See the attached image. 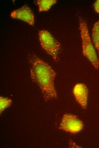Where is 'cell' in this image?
I'll return each instance as SVG.
<instances>
[{
	"instance_id": "52a82bcc",
	"label": "cell",
	"mask_w": 99,
	"mask_h": 148,
	"mask_svg": "<svg viewBox=\"0 0 99 148\" xmlns=\"http://www.w3.org/2000/svg\"><path fill=\"white\" fill-rule=\"evenodd\" d=\"M92 40L93 44L99 55V20L94 24L92 31Z\"/></svg>"
},
{
	"instance_id": "ba28073f",
	"label": "cell",
	"mask_w": 99,
	"mask_h": 148,
	"mask_svg": "<svg viewBox=\"0 0 99 148\" xmlns=\"http://www.w3.org/2000/svg\"><path fill=\"white\" fill-rule=\"evenodd\" d=\"M57 2L55 0H38L35 3L38 6L39 11L41 12L48 11Z\"/></svg>"
},
{
	"instance_id": "8992f818",
	"label": "cell",
	"mask_w": 99,
	"mask_h": 148,
	"mask_svg": "<svg viewBox=\"0 0 99 148\" xmlns=\"http://www.w3.org/2000/svg\"><path fill=\"white\" fill-rule=\"evenodd\" d=\"M73 92L75 100L84 109L86 108L88 90L86 85L83 83H78L75 85Z\"/></svg>"
},
{
	"instance_id": "3957f363",
	"label": "cell",
	"mask_w": 99,
	"mask_h": 148,
	"mask_svg": "<svg viewBox=\"0 0 99 148\" xmlns=\"http://www.w3.org/2000/svg\"><path fill=\"white\" fill-rule=\"evenodd\" d=\"M40 45L44 50L57 62L59 59L61 51V46L60 42L47 30H42L38 32Z\"/></svg>"
},
{
	"instance_id": "277c9868",
	"label": "cell",
	"mask_w": 99,
	"mask_h": 148,
	"mask_svg": "<svg viewBox=\"0 0 99 148\" xmlns=\"http://www.w3.org/2000/svg\"><path fill=\"white\" fill-rule=\"evenodd\" d=\"M83 126L82 122L77 116L65 114L62 117L59 128L66 132L75 133L80 131Z\"/></svg>"
},
{
	"instance_id": "6da1fadb",
	"label": "cell",
	"mask_w": 99,
	"mask_h": 148,
	"mask_svg": "<svg viewBox=\"0 0 99 148\" xmlns=\"http://www.w3.org/2000/svg\"><path fill=\"white\" fill-rule=\"evenodd\" d=\"M30 75L32 81L39 86L45 102L56 99L57 94L54 80L55 71L48 64L34 55L30 59Z\"/></svg>"
},
{
	"instance_id": "5b68a950",
	"label": "cell",
	"mask_w": 99,
	"mask_h": 148,
	"mask_svg": "<svg viewBox=\"0 0 99 148\" xmlns=\"http://www.w3.org/2000/svg\"><path fill=\"white\" fill-rule=\"evenodd\" d=\"M10 16L13 18L21 20L31 26H34V15L31 9L26 5H24L13 10L11 13Z\"/></svg>"
},
{
	"instance_id": "9c48e42d",
	"label": "cell",
	"mask_w": 99,
	"mask_h": 148,
	"mask_svg": "<svg viewBox=\"0 0 99 148\" xmlns=\"http://www.w3.org/2000/svg\"><path fill=\"white\" fill-rule=\"evenodd\" d=\"M11 103V99L1 96L0 97V114L5 109L10 106Z\"/></svg>"
},
{
	"instance_id": "7a4b0ae2",
	"label": "cell",
	"mask_w": 99,
	"mask_h": 148,
	"mask_svg": "<svg viewBox=\"0 0 99 148\" xmlns=\"http://www.w3.org/2000/svg\"><path fill=\"white\" fill-rule=\"evenodd\" d=\"M79 29L82 40V54L94 68L97 70L99 67V59L90 36L86 22L81 17L79 18Z\"/></svg>"
},
{
	"instance_id": "30bf717a",
	"label": "cell",
	"mask_w": 99,
	"mask_h": 148,
	"mask_svg": "<svg viewBox=\"0 0 99 148\" xmlns=\"http://www.w3.org/2000/svg\"><path fill=\"white\" fill-rule=\"evenodd\" d=\"M93 7L95 11L99 14V0L96 1L93 5Z\"/></svg>"
}]
</instances>
